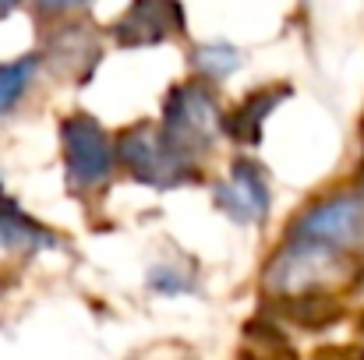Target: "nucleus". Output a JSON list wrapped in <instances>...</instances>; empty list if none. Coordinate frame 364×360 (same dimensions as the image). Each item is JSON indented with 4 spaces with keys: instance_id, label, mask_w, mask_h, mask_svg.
<instances>
[{
    "instance_id": "1",
    "label": "nucleus",
    "mask_w": 364,
    "mask_h": 360,
    "mask_svg": "<svg viewBox=\"0 0 364 360\" xmlns=\"http://www.w3.org/2000/svg\"><path fill=\"white\" fill-rule=\"evenodd\" d=\"M117 163L138 184L156 191H173L195 177V159H188L163 134V127H149V124H138L117 138Z\"/></svg>"
},
{
    "instance_id": "2",
    "label": "nucleus",
    "mask_w": 364,
    "mask_h": 360,
    "mask_svg": "<svg viewBox=\"0 0 364 360\" xmlns=\"http://www.w3.org/2000/svg\"><path fill=\"white\" fill-rule=\"evenodd\" d=\"M163 134L188 159L205 156L220 141V134H223V114H220V103H216L213 89L202 78L170 89L166 107H163Z\"/></svg>"
},
{
    "instance_id": "3",
    "label": "nucleus",
    "mask_w": 364,
    "mask_h": 360,
    "mask_svg": "<svg viewBox=\"0 0 364 360\" xmlns=\"http://www.w3.org/2000/svg\"><path fill=\"white\" fill-rule=\"evenodd\" d=\"M60 145H64V173L68 184L82 195L100 191L117 170V141L103 131V124L85 114L60 120Z\"/></svg>"
},
{
    "instance_id": "4",
    "label": "nucleus",
    "mask_w": 364,
    "mask_h": 360,
    "mask_svg": "<svg viewBox=\"0 0 364 360\" xmlns=\"http://www.w3.org/2000/svg\"><path fill=\"white\" fill-rule=\"evenodd\" d=\"M287 240L318 244V247H329L336 254L361 247L364 244V195L361 191H347V195L322 198L318 205H311L308 212L297 216V223L290 227Z\"/></svg>"
},
{
    "instance_id": "5",
    "label": "nucleus",
    "mask_w": 364,
    "mask_h": 360,
    "mask_svg": "<svg viewBox=\"0 0 364 360\" xmlns=\"http://www.w3.org/2000/svg\"><path fill=\"white\" fill-rule=\"evenodd\" d=\"M340 272V254L318 244H301V240H287L283 251L272 258L265 283L276 293H308L315 286H322L329 276Z\"/></svg>"
},
{
    "instance_id": "6",
    "label": "nucleus",
    "mask_w": 364,
    "mask_h": 360,
    "mask_svg": "<svg viewBox=\"0 0 364 360\" xmlns=\"http://www.w3.org/2000/svg\"><path fill=\"white\" fill-rule=\"evenodd\" d=\"M184 32V11L177 0H134L114 25V39L134 46H156Z\"/></svg>"
},
{
    "instance_id": "7",
    "label": "nucleus",
    "mask_w": 364,
    "mask_h": 360,
    "mask_svg": "<svg viewBox=\"0 0 364 360\" xmlns=\"http://www.w3.org/2000/svg\"><path fill=\"white\" fill-rule=\"evenodd\" d=\"M216 205L234 219V223H262L269 212V180L258 170V163L237 159L230 177L216 184Z\"/></svg>"
},
{
    "instance_id": "8",
    "label": "nucleus",
    "mask_w": 364,
    "mask_h": 360,
    "mask_svg": "<svg viewBox=\"0 0 364 360\" xmlns=\"http://www.w3.org/2000/svg\"><path fill=\"white\" fill-rule=\"evenodd\" d=\"M46 247H57V237L43 223H36L28 212H21V205L14 198L0 195V251L36 254Z\"/></svg>"
},
{
    "instance_id": "9",
    "label": "nucleus",
    "mask_w": 364,
    "mask_h": 360,
    "mask_svg": "<svg viewBox=\"0 0 364 360\" xmlns=\"http://www.w3.org/2000/svg\"><path fill=\"white\" fill-rule=\"evenodd\" d=\"M283 99V89H272V92H258L244 103L234 117L223 120V127L237 138V141H258L262 138V120L272 114V107Z\"/></svg>"
},
{
    "instance_id": "10",
    "label": "nucleus",
    "mask_w": 364,
    "mask_h": 360,
    "mask_svg": "<svg viewBox=\"0 0 364 360\" xmlns=\"http://www.w3.org/2000/svg\"><path fill=\"white\" fill-rule=\"evenodd\" d=\"M36 75H39V57H18V60L0 64V117L11 114L25 99Z\"/></svg>"
},
{
    "instance_id": "11",
    "label": "nucleus",
    "mask_w": 364,
    "mask_h": 360,
    "mask_svg": "<svg viewBox=\"0 0 364 360\" xmlns=\"http://www.w3.org/2000/svg\"><path fill=\"white\" fill-rule=\"evenodd\" d=\"M191 60H195L198 78H205V82H223V78H230V75L241 67V50L230 46V43H205V46L195 50Z\"/></svg>"
},
{
    "instance_id": "12",
    "label": "nucleus",
    "mask_w": 364,
    "mask_h": 360,
    "mask_svg": "<svg viewBox=\"0 0 364 360\" xmlns=\"http://www.w3.org/2000/svg\"><path fill=\"white\" fill-rule=\"evenodd\" d=\"M149 286L156 293H163V297H177V293H191L195 290V279L188 272L173 268V265H156L149 272Z\"/></svg>"
},
{
    "instance_id": "13",
    "label": "nucleus",
    "mask_w": 364,
    "mask_h": 360,
    "mask_svg": "<svg viewBox=\"0 0 364 360\" xmlns=\"http://www.w3.org/2000/svg\"><path fill=\"white\" fill-rule=\"evenodd\" d=\"M32 4H36V11L46 14V18H68V14L85 11L92 0H32Z\"/></svg>"
},
{
    "instance_id": "14",
    "label": "nucleus",
    "mask_w": 364,
    "mask_h": 360,
    "mask_svg": "<svg viewBox=\"0 0 364 360\" xmlns=\"http://www.w3.org/2000/svg\"><path fill=\"white\" fill-rule=\"evenodd\" d=\"M21 0H0V14H7V11H14Z\"/></svg>"
}]
</instances>
